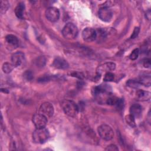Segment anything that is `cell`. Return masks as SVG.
Instances as JSON below:
<instances>
[{
    "instance_id": "obj_5",
    "label": "cell",
    "mask_w": 151,
    "mask_h": 151,
    "mask_svg": "<svg viewBox=\"0 0 151 151\" xmlns=\"http://www.w3.org/2000/svg\"><path fill=\"white\" fill-rule=\"evenodd\" d=\"M45 17L48 21L52 22H56L60 18L59 10L55 7H49L45 11Z\"/></svg>"
},
{
    "instance_id": "obj_22",
    "label": "cell",
    "mask_w": 151,
    "mask_h": 151,
    "mask_svg": "<svg viewBox=\"0 0 151 151\" xmlns=\"http://www.w3.org/2000/svg\"><path fill=\"white\" fill-rule=\"evenodd\" d=\"M139 54V50L138 48H136L132 51V52L130 53L129 55L130 59L132 60H135L137 58Z\"/></svg>"
},
{
    "instance_id": "obj_17",
    "label": "cell",
    "mask_w": 151,
    "mask_h": 151,
    "mask_svg": "<svg viewBox=\"0 0 151 151\" xmlns=\"http://www.w3.org/2000/svg\"><path fill=\"white\" fill-rule=\"evenodd\" d=\"M135 117L132 116V114H129L127 115L125 117V120L126 122L127 123V124H128L130 126H131L132 127H134L136 126V123H135Z\"/></svg>"
},
{
    "instance_id": "obj_9",
    "label": "cell",
    "mask_w": 151,
    "mask_h": 151,
    "mask_svg": "<svg viewBox=\"0 0 151 151\" xmlns=\"http://www.w3.org/2000/svg\"><path fill=\"white\" fill-rule=\"evenodd\" d=\"M82 38L86 42H91L97 38V32L91 28H86L82 32Z\"/></svg>"
},
{
    "instance_id": "obj_11",
    "label": "cell",
    "mask_w": 151,
    "mask_h": 151,
    "mask_svg": "<svg viewBox=\"0 0 151 151\" xmlns=\"http://www.w3.org/2000/svg\"><path fill=\"white\" fill-rule=\"evenodd\" d=\"M25 55L22 52H17L12 54L11 57V62L14 67L21 65L24 61Z\"/></svg>"
},
{
    "instance_id": "obj_8",
    "label": "cell",
    "mask_w": 151,
    "mask_h": 151,
    "mask_svg": "<svg viewBox=\"0 0 151 151\" xmlns=\"http://www.w3.org/2000/svg\"><path fill=\"white\" fill-rule=\"evenodd\" d=\"M99 17L104 22H109L113 17V13L107 6H103L99 11Z\"/></svg>"
},
{
    "instance_id": "obj_27",
    "label": "cell",
    "mask_w": 151,
    "mask_h": 151,
    "mask_svg": "<svg viewBox=\"0 0 151 151\" xmlns=\"http://www.w3.org/2000/svg\"><path fill=\"white\" fill-rule=\"evenodd\" d=\"M37 65H41V67H43V65H44L45 64V60L44 58V57H40L38 59V61H37Z\"/></svg>"
},
{
    "instance_id": "obj_25",
    "label": "cell",
    "mask_w": 151,
    "mask_h": 151,
    "mask_svg": "<svg viewBox=\"0 0 151 151\" xmlns=\"http://www.w3.org/2000/svg\"><path fill=\"white\" fill-rule=\"evenodd\" d=\"M24 76L28 80H31L32 78V73L30 72V71H26L24 73Z\"/></svg>"
},
{
    "instance_id": "obj_2",
    "label": "cell",
    "mask_w": 151,
    "mask_h": 151,
    "mask_svg": "<svg viewBox=\"0 0 151 151\" xmlns=\"http://www.w3.org/2000/svg\"><path fill=\"white\" fill-rule=\"evenodd\" d=\"M50 136L49 132L45 127L37 129L32 134V139L36 143H44L45 142Z\"/></svg>"
},
{
    "instance_id": "obj_14",
    "label": "cell",
    "mask_w": 151,
    "mask_h": 151,
    "mask_svg": "<svg viewBox=\"0 0 151 151\" xmlns=\"http://www.w3.org/2000/svg\"><path fill=\"white\" fill-rule=\"evenodd\" d=\"M136 96L137 99L142 101L149 100L150 99V93L142 90H137L136 92Z\"/></svg>"
},
{
    "instance_id": "obj_19",
    "label": "cell",
    "mask_w": 151,
    "mask_h": 151,
    "mask_svg": "<svg viewBox=\"0 0 151 151\" xmlns=\"http://www.w3.org/2000/svg\"><path fill=\"white\" fill-rule=\"evenodd\" d=\"M142 84L140 83L139 80H129L127 81V86L132 87L136 88L139 87Z\"/></svg>"
},
{
    "instance_id": "obj_4",
    "label": "cell",
    "mask_w": 151,
    "mask_h": 151,
    "mask_svg": "<svg viewBox=\"0 0 151 151\" xmlns=\"http://www.w3.org/2000/svg\"><path fill=\"white\" fill-rule=\"evenodd\" d=\"M98 133L100 137L104 140H110L114 136V132L110 126L102 124L98 127Z\"/></svg>"
},
{
    "instance_id": "obj_20",
    "label": "cell",
    "mask_w": 151,
    "mask_h": 151,
    "mask_svg": "<svg viewBox=\"0 0 151 151\" xmlns=\"http://www.w3.org/2000/svg\"><path fill=\"white\" fill-rule=\"evenodd\" d=\"M9 6V4L7 1H1V13H5L8 9Z\"/></svg>"
},
{
    "instance_id": "obj_21",
    "label": "cell",
    "mask_w": 151,
    "mask_h": 151,
    "mask_svg": "<svg viewBox=\"0 0 151 151\" xmlns=\"http://www.w3.org/2000/svg\"><path fill=\"white\" fill-rule=\"evenodd\" d=\"M114 74L111 72H107L105 73L103 80L104 81H112L114 80Z\"/></svg>"
},
{
    "instance_id": "obj_15",
    "label": "cell",
    "mask_w": 151,
    "mask_h": 151,
    "mask_svg": "<svg viewBox=\"0 0 151 151\" xmlns=\"http://www.w3.org/2000/svg\"><path fill=\"white\" fill-rule=\"evenodd\" d=\"M24 9H25L24 4L22 2H19L15 9V14L18 18H21V19L23 18Z\"/></svg>"
},
{
    "instance_id": "obj_6",
    "label": "cell",
    "mask_w": 151,
    "mask_h": 151,
    "mask_svg": "<svg viewBox=\"0 0 151 151\" xmlns=\"http://www.w3.org/2000/svg\"><path fill=\"white\" fill-rule=\"evenodd\" d=\"M32 122L37 129L45 127L47 123V117L41 113H37L34 115Z\"/></svg>"
},
{
    "instance_id": "obj_18",
    "label": "cell",
    "mask_w": 151,
    "mask_h": 151,
    "mask_svg": "<svg viewBox=\"0 0 151 151\" xmlns=\"http://www.w3.org/2000/svg\"><path fill=\"white\" fill-rule=\"evenodd\" d=\"M14 66L12 63H5L2 65V70L5 73H9L13 70Z\"/></svg>"
},
{
    "instance_id": "obj_12",
    "label": "cell",
    "mask_w": 151,
    "mask_h": 151,
    "mask_svg": "<svg viewBox=\"0 0 151 151\" xmlns=\"http://www.w3.org/2000/svg\"><path fill=\"white\" fill-rule=\"evenodd\" d=\"M52 65L55 68L58 69H66L69 67L68 63L65 60L58 57L54 59Z\"/></svg>"
},
{
    "instance_id": "obj_10",
    "label": "cell",
    "mask_w": 151,
    "mask_h": 151,
    "mask_svg": "<svg viewBox=\"0 0 151 151\" xmlns=\"http://www.w3.org/2000/svg\"><path fill=\"white\" fill-rule=\"evenodd\" d=\"M116 68V64L112 62L106 63L99 65L97 68V73L98 75H101L103 73L110 72Z\"/></svg>"
},
{
    "instance_id": "obj_26",
    "label": "cell",
    "mask_w": 151,
    "mask_h": 151,
    "mask_svg": "<svg viewBox=\"0 0 151 151\" xmlns=\"http://www.w3.org/2000/svg\"><path fill=\"white\" fill-rule=\"evenodd\" d=\"M143 65L145 67L149 68L150 66V60L149 58H146L143 60Z\"/></svg>"
},
{
    "instance_id": "obj_24",
    "label": "cell",
    "mask_w": 151,
    "mask_h": 151,
    "mask_svg": "<svg viewBox=\"0 0 151 151\" xmlns=\"http://www.w3.org/2000/svg\"><path fill=\"white\" fill-rule=\"evenodd\" d=\"M139 31H140L139 27H135L133 30V32L131 35V38H135L138 35Z\"/></svg>"
},
{
    "instance_id": "obj_3",
    "label": "cell",
    "mask_w": 151,
    "mask_h": 151,
    "mask_svg": "<svg viewBox=\"0 0 151 151\" xmlns=\"http://www.w3.org/2000/svg\"><path fill=\"white\" fill-rule=\"evenodd\" d=\"M78 28L76 25L73 23H67L63 28L62 34L63 37L67 40H73L78 35Z\"/></svg>"
},
{
    "instance_id": "obj_1",
    "label": "cell",
    "mask_w": 151,
    "mask_h": 151,
    "mask_svg": "<svg viewBox=\"0 0 151 151\" xmlns=\"http://www.w3.org/2000/svg\"><path fill=\"white\" fill-rule=\"evenodd\" d=\"M61 107L64 112L68 116L74 117L78 111V107L73 100H64L61 103Z\"/></svg>"
},
{
    "instance_id": "obj_23",
    "label": "cell",
    "mask_w": 151,
    "mask_h": 151,
    "mask_svg": "<svg viewBox=\"0 0 151 151\" xmlns=\"http://www.w3.org/2000/svg\"><path fill=\"white\" fill-rule=\"evenodd\" d=\"M119 149L115 145H110L106 148V150H110V151H117Z\"/></svg>"
},
{
    "instance_id": "obj_7",
    "label": "cell",
    "mask_w": 151,
    "mask_h": 151,
    "mask_svg": "<svg viewBox=\"0 0 151 151\" xmlns=\"http://www.w3.org/2000/svg\"><path fill=\"white\" fill-rule=\"evenodd\" d=\"M39 112L47 118L51 117L54 114V107L49 102L43 103L40 107Z\"/></svg>"
},
{
    "instance_id": "obj_16",
    "label": "cell",
    "mask_w": 151,
    "mask_h": 151,
    "mask_svg": "<svg viewBox=\"0 0 151 151\" xmlns=\"http://www.w3.org/2000/svg\"><path fill=\"white\" fill-rule=\"evenodd\" d=\"M5 40L6 42L10 45H12L13 46L17 47L18 45V40L17 37L14 35L12 34H9L6 36L5 37Z\"/></svg>"
},
{
    "instance_id": "obj_13",
    "label": "cell",
    "mask_w": 151,
    "mask_h": 151,
    "mask_svg": "<svg viewBox=\"0 0 151 151\" xmlns=\"http://www.w3.org/2000/svg\"><path fill=\"white\" fill-rule=\"evenodd\" d=\"M130 114L134 117H139L142 115V107L139 104H134L130 108Z\"/></svg>"
}]
</instances>
